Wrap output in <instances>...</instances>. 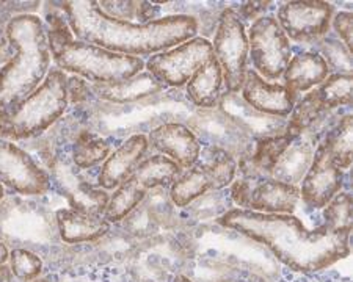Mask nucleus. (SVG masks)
Segmentation results:
<instances>
[{
	"instance_id": "nucleus-1",
	"label": "nucleus",
	"mask_w": 353,
	"mask_h": 282,
	"mask_svg": "<svg viewBox=\"0 0 353 282\" xmlns=\"http://www.w3.org/2000/svg\"><path fill=\"white\" fill-rule=\"evenodd\" d=\"M217 224L263 245L278 262L295 273L323 272L345 259L352 250V229L333 230L325 224L308 229L294 215L230 208Z\"/></svg>"
},
{
	"instance_id": "nucleus-2",
	"label": "nucleus",
	"mask_w": 353,
	"mask_h": 282,
	"mask_svg": "<svg viewBox=\"0 0 353 282\" xmlns=\"http://www.w3.org/2000/svg\"><path fill=\"white\" fill-rule=\"evenodd\" d=\"M61 8L79 41L129 56L165 52L195 38L199 28L198 19L189 14L165 16L148 24L115 19L102 13L96 0H71Z\"/></svg>"
},
{
	"instance_id": "nucleus-3",
	"label": "nucleus",
	"mask_w": 353,
	"mask_h": 282,
	"mask_svg": "<svg viewBox=\"0 0 353 282\" xmlns=\"http://www.w3.org/2000/svg\"><path fill=\"white\" fill-rule=\"evenodd\" d=\"M5 38L14 56L0 69V111L11 110L43 83L50 71L48 30L37 14H18L8 21Z\"/></svg>"
},
{
	"instance_id": "nucleus-4",
	"label": "nucleus",
	"mask_w": 353,
	"mask_h": 282,
	"mask_svg": "<svg viewBox=\"0 0 353 282\" xmlns=\"http://www.w3.org/2000/svg\"><path fill=\"white\" fill-rule=\"evenodd\" d=\"M52 60L63 72L87 78L94 83H117L145 69L140 56L110 52L94 44L79 41L68 28H52L48 33Z\"/></svg>"
},
{
	"instance_id": "nucleus-5",
	"label": "nucleus",
	"mask_w": 353,
	"mask_h": 282,
	"mask_svg": "<svg viewBox=\"0 0 353 282\" xmlns=\"http://www.w3.org/2000/svg\"><path fill=\"white\" fill-rule=\"evenodd\" d=\"M68 96L66 74L59 67H50L35 91L11 110L0 111V138L13 141L41 135L63 115Z\"/></svg>"
},
{
	"instance_id": "nucleus-6",
	"label": "nucleus",
	"mask_w": 353,
	"mask_h": 282,
	"mask_svg": "<svg viewBox=\"0 0 353 282\" xmlns=\"http://www.w3.org/2000/svg\"><path fill=\"white\" fill-rule=\"evenodd\" d=\"M212 52L223 74L226 93H239L243 87L247 63L250 58L248 36L241 14L232 8H225L219 18Z\"/></svg>"
},
{
	"instance_id": "nucleus-7",
	"label": "nucleus",
	"mask_w": 353,
	"mask_h": 282,
	"mask_svg": "<svg viewBox=\"0 0 353 282\" xmlns=\"http://www.w3.org/2000/svg\"><path fill=\"white\" fill-rule=\"evenodd\" d=\"M254 72L267 82H276L292 58V46L275 16H261L247 33Z\"/></svg>"
},
{
	"instance_id": "nucleus-8",
	"label": "nucleus",
	"mask_w": 353,
	"mask_h": 282,
	"mask_svg": "<svg viewBox=\"0 0 353 282\" xmlns=\"http://www.w3.org/2000/svg\"><path fill=\"white\" fill-rule=\"evenodd\" d=\"M231 197L242 210L290 215L300 202V188L272 177H243L234 184Z\"/></svg>"
},
{
	"instance_id": "nucleus-9",
	"label": "nucleus",
	"mask_w": 353,
	"mask_h": 282,
	"mask_svg": "<svg viewBox=\"0 0 353 282\" xmlns=\"http://www.w3.org/2000/svg\"><path fill=\"white\" fill-rule=\"evenodd\" d=\"M212 56V43L195 36L173 49L151 55L145 67L165 87H182Z\"/></svg>"
},
{
	"instance_id": "nucleus-10",
	"label": "nucleus",
	"mask_w": 353,
	"mask_h": 282,
	"mask_svg": "<svg viewBox=\"0 0 353 282\" xmlns=\"http://www.w3.org/2000/svg\"><path fill=\"white\" fill-rule=\"evenodd\" d=\"M334 8L321 0H295L283 3L276 21L289 41L299 44H316L325 38L332 28Z\"/></svg>"
},
{
	"instance_id": "nucleus-11",
	"label": "nucleus",
	"mask_w": 353,
	"mask_h": 282,
	"mask_svg": "<svg viewBox=\"0 0 353 282\" xmlns=\"http://www.w3.org/2000/svg\"><path fill=\"white\" fill-rule=\"evenodd\" d=\"M187 127L196 135L201 146L206 144L208 148L225 151L234 159L237 157L245 159L253 154V138L243 132L231 118H228L219 107L210 110L199 109L190 118Z\"/></svg>"
},
{
	"instance_id": "nucleus-12",
	"label": "nucleus",
	"mask_w": 353,
	"mask_h": 282,
	"mask_svg": "<svg viewBox=\"0 0 353 282\" xmlns=\"http://www.w3.org/2000/svg\"><path fill=\"white\" fill-rule=\"evenodd\" d=\"M0 185L18 195L39 196L50 188V176L26 149L0 138Z\"/></svg>"
},
{
	"instance_id": "nucleus-13",
	"label": "nucleus",
	"mask_w": 353,
	"mask_h": 282,
	"mask_svg": "<svg viewBox=\"0 0 353 282\" xmlns=\"http://www.w3.org/2000/svg\"><path fill=\"white\" fill-rule=\"evenodd\" d=\"M300 184V201L312 210H322L339 191H343L344 171L332 160L321 141L308 173Z\"/></svg>"
},
{
	"instance_id": "nucleus-14",
	"label": "nucleus",
	"mask_w": 353,
	"mask_h": 282,
	"mask_svg": "<svg viewBox=\"0 0 353 282\" xmlns=\"http://www.w3.org/2000/svg\"><path fill=\"white\" fill-rule=\"evenodd\" d=\"M289 133L288 141L272 163L270 177L278 182L299 187L305 174L308 173L321 140H319V133L310 131Z\"/></svg>"
},
{
	"instance_id": "nucleus-15",
	"label": "nucleus",
	"mask_w": 353,
	"mask_h": 282,
	"mask_svg": "<svg viewBox=\"0 0 353 282\" xmlns=\"http://www.w3.org/2000/svg\"><path fill=\"white\" fill-rule=\"evenodd\" d=\"M148 143L150 148L179 165L182 171L195 166L203 151L196 135L181 122H165L152 129L148 135Z\"/></svg>"
},
{
	"instance_id": "nucleus-16",
	"label": "nucleus",
	"mask_w": 353,
	"mask_h": 282,
	"mask_svg": "<svg viewBox=\"0 0 353 282\" xmlns=\"http://www.w3.org/2000/svg\"><path fill=\"white\" fill-rule=\"evenodd\" d=\"M219 109L253 140H272L288 133L286 118L270 116L248 105L237 93H223Z\"/></svg>"
},
{
	"instance_id": "nucleus-17",
	"label": "nucleus",
	"mask_w": 353,
	"mask_h": 282,
	"mask_svg": "<svg viewBox=\"0 0 353 282\" xmlns=\"http://www.w3.org/2000/svg\"><path fill=\"white\" fill-rule=\"evenodd\" d=\"M241 91L245 102L270 116L289 118L297 102L283 83L267 82L253 69H247Z\"/></svg>"
},
{
	"instance_id": "nucleus-18",
	"label": "nucleus",
	"mask_w": 353,
	"mask_h": 282,
	"mask_svg": "<svg viewBox=\"0 0 353 282\" xmlns=\"http://www.w3.org/2000/svg\"><path fill=\"white\" fill-rule=\"evenodd\" d=\"M150 149L148 137L143 133H135L123 144L110 152L102 163L98 176V187L102 190H115L119 184L132 176L134 169L145 159Z\"/></svg>"
},
{
	"instance_id": "nucleus-19",
	"label": "nucleus",
	"mask_w": 353,
	"mask_h": 282,
	"mask_svg": "<svg viewBox=\"0 0 353 282\" xmlns=\"http://www.w3.org/2000/svg\"><path fill=\"white\" fill-rule=\"evenodd\" d=\"M55 223L60 239L68 245L94 243L109 235L112 224L104 215H90L74 210L71 207L55 212Z\"/></svg>"
},
{
	"instance_id": "nucleus-20",
	"label": "nucleus",
	"mask_w": 353,
	"mask_h": 282,
	"mask_svg": "<svg viewBox=\"0 0 353 282\" xmlns=\"http://www.w3.org/2000/svg\"><path fill=\"white\" fill-rule=\"evenodd\" d=\"M165 88L167 87L146 69L126 78V80L117 83H94L91 87L99 99L112 104L139 102V100L148 99L151 96L161 94Z\"/></svg>"
},
{
	"instance_id": "nucleus-21",
	"label": "nucleus",
	"mask_w": 353,
	"mask_h": 282,
	"mask_svg": "<svg viewBox=\"0 0 353 282\" xmlns=\"http://www.w3.org/2000/svg\"><path fill=\"white\" fill-rule=\"evenodd\" d=\"M330 76V71L317 52H303L290 58L283 74L284 87L297 100L299 94L316 88Z\"/></svg>"
},
{
	"instance_id": "nucleus-22",
	"label": "nucleus",
	"mask_w": 353,
	"mask_h": 282,
	"mask_svg": "<svg viewBox=\"0 0 353 282\" xmlns=\"http://www.w3.org/2000/svg\"><path fill=\"white\" fill-rule=\"evenodd\" d=\"M223 74L215 56L209 58L187 82V96L198 109H217L223 96Z\"/></svg>"
},
{
	"instance_id": "nucleus-23",
	"label": "nucleus",
	"mask_w": 353,
	"mask_h": 282,
	"mask_svg": "<svg viewBox=\"0 0 353 282\" xmlns=\"http://www.w3.org/2000/svg\"><path fill=\"white\" fill-rule=\"evenodd\" d=\"M182 174V168L176 165L173 160L168 157L156 154L151 157H145L139 163V166L134 169L132 177L141 188L150 191L156 188L172 187L174 182Z\"/></svg>"
},
{
	"instance_id": "nucleus-24",
	"label": "nucleus",
	"mask_w": 353,
	"mask_h": 282,
	"mask_svg": "<svg viewBox=\"0 0 353 282\" xmlns=\"http://www.w3.org/2000/svg\"><path fill=\"white\" fill-rule=\"evenodd\" d=\"M146 193L148 191L141 188L132 177L126 179L113 190V195L107 202L104 218L110 224L123 221L143 202Z\"/></svg>"
},
{
	"instance_id": "nucleus-25",
	"label": "nucleus",
	"mask_w": 353,
	"mask_h": 282,
	"mask_svg": "<svg viewBox=\"0 0 353 282\" xmlns=\"http://www.w3.org/2000/svg\"><path fill=\"white\" fill-rule=\"evenodd\" d=\"M210 191V184L199 165L182 171L170 187V199L176 207H189Z\"/></svg>"
},
{
	"instance_id": "nucleus-26",
	"label": "nucleus",
	"mask_w": 353,
	"mask_h": 282,
	"mask_svg": "<svg viewBox=\"0 0 353 282\" xmlns=\"http://www.w3.org/2000/svg\"><path fill=\"white\" fill-rule=\"evenodd\" d=\"M323 148L332 160L341 169H349L352 165V115H344L321 140Z\"/></svg>"
},
{
	"instance_id": "nucleus-27",
	"label": "nucleus",
	"mask_w": 353,
	"mask_h": 282,
	"mask_svg": "<svg viewBox=\"0 0 353 282\" xmlns=\"http://www.w3.org/2000/svg\"><path fill=\"white\" fill-rule=\"evenodd\" d=\"M330 111L332 110H327L321 104L314 89V91L303 96L299 102H295L288 120V131L292 133L312 131L316 124L323 122V118L328 116Z\"/></svg>"
},
{
	"instance_id": "nucleus-28",
	"label": "nucleus",
	"mask_w": 353,
	"mask_h": 282,
	"mask_svg": "<svg viewBox=\"0 0 353 282\" xmlns=\"http://www.w3.org/2000/svg\"><path fill=\"white\" fill-rule=\"evenodd\" d=\"M212 155L206 163H201V169L206 174L210 184V190H223L228 185L234 182L236 174L239 171L237 159L225 151L209 148Z\"/></svg>"
},
{
	"instance_id": "nucleus-29",
	"label": "nucleus",
	"mask_w": 353,
	"mask_h": 282,
	"mask_svg": "<svg viewBox=\"0 0 353 282\" xmlns=\"http://www.w3.org/2000/svg\"><path fill=\"white\" fill-rule=\"evenodd\" d=\"M66 196L70 199L71 208L82 213H90V215H104L110 197L105 190L85 182L71 185V188L66 190Z\"/></svg>"
},
{
	"instance_id": "nucleus-30",
	"label": "nucleus",
	"mask_w": 353,
	"mask_h": 282,
	"mask_svg": "<svg viewBox=\"0 0 353 282\" xmlns=\"http://www.w3.org/2000/svg\"><path fill=\"white\" fill-rule=\"evenodd\" d=\"M352 76L330 74L316 88L317 98L327 110L352 105Z\"/></svg>"
},
{
	"instance_id": "nucleus-31",
	"label": "nucleus",
	"mask_w": 353,
	"mask_h": 282,
	"mask_svg": "<svg viewBox=\"0 0 353 282\" xmlns=\"http://www.w3.org/2000/svg\"><path fill=\"white\" fill-rule=\"evenodd\" d=\"M317 54L325 61L330 74L352 76V52L339 38L327 35L316 43Z\"/></svg>"
},
{
	"instance_id": "nucleus-32",
	"label": "nucleus",
	"mask_w": 353,
	"mask_h": 282,
	"mask_svg": "<svg viewBox=\"0 0 353 282\" xmlns=\"http://www.w3.org/2000/svg\"><path fill=\"white\" fill-rule=\"evenodd\" d=\"M322 210V224L328 226L330 229H352V195L349 191H339Z\"/></svg>"
},
{
	"instance_id": "nucleus-33",
	"label": "nucleus",
	"mask_w": 353,
	"mask_h": 282,
	"mask_svg": "<svg viewBox=\"0 0 353 282\" xmlns=\"http://www.w3.org/2000/svg\"><path fill=\"white\" fill-rule=\"evenodd\" d=\"M10 270L16 279L28 282L37 279L43 272V261L38 254L26 248H14L10 251Z\"/></svg>"
},
{
	"instance_id": "nucleus-34",
	"label": "nucleus",
	"mask_w": 353,
	"mask_h": 282,
	"mask_svg": "<svg viewBox=\"0 0 353 282\" xmlns=\"http://www.w3.org/2000/svg\"><path fill=\"white\" fill-rule=\"evenodd\" d=\"M109 154V146L101 138L82 137L74 144V162L81 168L94 166L96 163L105 160Z\"/></svg>"
},
{
	"instance_id": "nucleus-35",
	"label": "nucleus",
	"mask_w": 353,
	"mask_h": 282,
	"mask_svg": "<svg viewBox=\"0 0 353 282\" xmlns=\"http://www.w3.org/2000/svg\"><path fill=\"white\" fill-rule=\"evenodd\" d=\"M102 13L115 19L132 22L134 18L139 19V24L151 22L148 11H152V5L145 2H98Z\"/></svg>"
},
{
	"instance_id": "nucleus-36",
	"label": "nucleus",
	"mask_w": 353,
	"mask_h": 282,
	"mask_svg": "<svg viewBox=\"0 0 353 282\" xmlns=\"http://www.w3.org/2000/svg\"><path fill=\"white\" fill-rule=\"evenodd\" d=\"M352 13L350 11H339L336 13L332 19V27L334 32L338 33L341 41L345 44V47L352 52L353 47V38H352Z\"/></svg>"
},
{
	"instance_id": "nucleus-37",
	"label": "nucleus",
	"mask_w": 353,
	"mask_h": 282,
	"mask_svg": "<svg viewBox=\"0 0 353 282\" xmlns=\"http://www.w3.org/2000/svg\"><path fill=\"white\" fill-rule=\"evenodd\" d=\"M278 282H347L339 278L338 274L334 273H295L290 272V270H284V273Z\"/></svg>"
},
{
	"instance_id": "nucleus-38",
	"label": "nucleus",
	"mask_w": 353,
	"mask_h": 282,
	"mask_svg": "<svg viewBox=\"0 0 353 282\" xmlns=\"http://www.w3.org/2000/svg\"><path fill=\"white\" fill-rule=\"evenodd\" d=\"M0 282H13V273L7 263L0 267Z\"/></svg>"
},
{
	"instance_id": "nucleus-39",
	"label": "nucleus",
	"mask_w": 353,
	"mask_h": 282,
	"mask_svg": "<svg viewBox=\"0 0 353 282\" xmlns=\"http://www.w3.org/2000/svg\"><path fill=\"white\" fill-rule=\"evenodd\" d=\"M8 257H10V251H8L7 245H5L3 241H0V267L7 263Z\"/></svg>"
},
{
	"instance_id": "nucleus-40",
	"label": "nucleus",
	"mask_w": 353,
	"mask_h": 282,
	"mask_svg": "<svg viewBox=\"0 0 353 282\" xmlns=\"http://www.w3.org/2000/svg\"><path fill=\"white\" fill-rule=\"evenodd\" d=\"M173 282H193V281L187 274L179 273V274H176V278L173 279Z\"/></svg>"
},
{
	"instance_id": "nucleus-41",
	"label": "nucleus",
	"mask_w": 353,
	"mask_h": 282,
	"mask_svg": "<svg viewBox=\"0 0 353 282\" xmlns=\"http://www.w3.org/2000/svg\"><path fill=\"white\" fill-rule=\"evenodd\" d=\"M3 195H5V190H3V187H2V185H0V199H2V197H3Z\"/></svg>"
}]
</instances>
